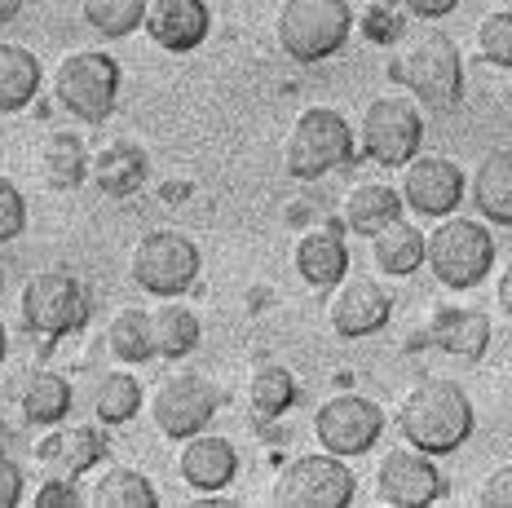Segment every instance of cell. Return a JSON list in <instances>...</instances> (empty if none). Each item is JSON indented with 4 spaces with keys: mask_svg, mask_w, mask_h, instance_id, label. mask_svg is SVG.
<instances>
[{
    "mask_svg": "<svg viewBox=\"0 0 512 508\" xmlns=\"http://www.w3.org/2000/svg\"><path fill=\"white\" fill-rule=\"evenodd\" d=\"M106 455V438L98 429L89 425H76V429H53L49 438L36 442V460L40 464H53V469H62L67 478H76L84 473L89 464H98Z\"/></svg>",
    "mask_w": 512,
    "mask_h": 508,
    "instance_id": "obj_21",
    "label": "cell"
},
{
    "mask_svg": "<svg viewBox=\"0 0 512 508\" xmlns=\"http://www.w3.org/2000/svg\"><path fill=\"white\" fill-rule=\"evenodd\" d=\"M296 270L309 288H336L349 270V248H345V226L327 221L296 239Z\"/></svg>",
    "mask_w": 512,
    "mask_h": 508,
    "instance_id": "obj_18",
    "label": "cell"
},
{
    "mask_svg": "<svg viewBox=\"0 0 512 508\" xmlns=\"http://www.w3.org/2000/svg\"><path fill=\"white\" fill-rule=\"evenodd\" d=\"M151 336H155V354L159 358H186L190 349L199 345V336H204V327H199V314L190 310V305H159L151 314Z\"/></svg>",
    "mask_w": 512,
    "mask_h": 508,
    "instance_id": "obj_27",
    "label": "cell"
},
{
    "mask_svg": "<svg viewBox=\"0 0 512 508\" xmlns=\"http://www.w3.org/2000/svg\"><path fill=\"white\" fill-rule=\"evenodd\" d=\"M402 5V0H398ZM398 5H371L367 14H362V36L367 40H376V45H393V40L402 36V14H398Z\"/></svg>",
    "mask_w": 512,
    "mask_h": 508,
    "instance_id": "obj_36",
    "label": "cell"
},
{
    "mask_svg": "<svg viewBox=\"0 0 512 508\" xmlns=\"http://www.w3.org/2000/svg\"><path fill=\"white\" fill-rule=\"evenodd\" d=\"M217 407H221L217 385H212L208 376H195V372L168 376L151 398L155 429L173 442H186V438H195V433H204V425L217 416Z\"/></svg>",
    "mask_w": 512,
    "mask_h": 508,
    "instance_id": "obj_11",
    "label": "cell"
},
{
    "mask_svg": "<svg viewBox=\"0 0 512 508\" xmlns=\"http://www.w3.org/2000/svg\"><path fill=\"white\" fill-rule=\"evenodd\" d=\"M199 266H204V257H199L195 239L181 235V230H146L128 252V274H133L137 288L151 296H168V301L199 279Z\"/></svg>",
    "mask_w": 512,
    "mask_h": 508,
    "instance_id": "obj_7",
    "label": "cell"
},
{
    "mask_svg": "<svg viewBox=\"0 0 512 508\" xmlns=\"http://www.w3.org/2000/svg\"><path fill=\"white\" fill-rule=\"evenodd\" d=\"M106 349H111L120 363H146V358H155L151 314L124 305V310L111 319V327H106Z\"/></svg>",
    "mask_w": 512,
    "mask_h": 508,
    "instance_id": "obj_30",
    "label": "cell"
},
{
    "mask_svg": "<svg viewBox=\"0 0 512 508\" xmlns=\"http://www.w3.org/2000/svg\"><path fill=\"white\" fill-rule=\"evenodd\" d=\"M389 310H393V301L376 279H367V274L340 279V292L332 301V327L345 341H358V336L380 332V327L389 323Z\"/></svg>",
    "mask_w": 512,
    "mask_h": 508,
    "instance_id": "obj_16",
    "label": "cell"
},
{
    "mask_svg": "<svg viewBox=\"0 0 512 508\" xmlns=\"http://www.w3.org/2000/svg\"><path fill=\"white\" fill-rule=\"evenodd\" d=\"M80 504H84V495L76 491L71 478H49L36 491V508H80Z\"/></svg>",
    "mask_w": 512,
    "mask_h": 508,
    "instance_id": "obj_37",
    "label": "cell"
},
{
    "mask_svg": "<svg viewBox=\"0 0 512 508\" xmlns=\"http://www.w3.org/2000/svg\"><path fill=\"white\" fill-rule=\"evenodd\" d=\"M18 407L31 425H62L71 411V385L58 372H31L18 389Z\"/></svg>",
    "mask_w": 512,
    "mask_h": 508,
    "instance_id": "obj_26",
    "label": "cell"
},
{
    "mask_svg": "<svg viewBox=\"0 0 512 508\" xmlns=\"http://www.w3.org/2000/svg\"><path fill=\"white\" fill-rule=\"evenodd\" d=\"M53 98L76 120L102 124L120 102V62L102 49H76L53 71Z\"/></svg>",
    "mask_w": 512,
    "mask_h": 508,
    "instance_id": "obj_6",
    "label": "cell"
},
{
    "mask_svg": "<svg viewBox=\"0 0 512 508\" xmlns=\"http://www.w3.org/2000/svg\"><path fill=\"white\" fill-rule=\"evenodd\" d=\"M5 354H9V332H5V323H0V363H5Z\"/></svg>",
    "mask_w": 512,
    "mask_h": 508,
    "instance_id": "obj_44",
    "label": "cell"
},
{
    "mask_svg": "<svg viewBox=\"0 0 512 508\" xmlns=\"http://www.w3.org/2000/svg\"><path fill=\"white\" fill-rule=\"evenodd\" d=\"M477 504H482V508H512V464L495 469L482 482V491H477Z\"/></svg>",
    "mask_w": 512,
    "mask_h": 508,
    "instance_id": "obj_38",
    "label": "cell"
},
{
    "mask_svg": "<svg viewBox=\"0 0 512 508\" xmlns=\"http://www.w3.org/2000/svg\"><path fill=\"white\" fill-rule=\"evenodd\" d=\"M146 0H80V18L102 40H124L137 27H146Z\"/></svg>",
    "mask_w": 512,
    "mask_h": 508,
    "instance_id": "obj_31",
    "label": "cell"
},
{
    "mask_svg": "<svg viewBox=\"0 0 512 508\" xmlns=\"http://www.w3.org/2000/svg\"><path fill=\"white\" fill-rule=\"evenodd\" d=\"M398 217H402V190H393L384 182H358L345 190V226L354 235L371 239L376 230H384Z\"/></svg>",
    "mask_w": 512,
    "mask_h": 508,
    "instance_id": "obj_22",
    "label": "cell"
},
{
    "mask_svg": "<svg viewBox=\"0 0 512 508\" xmlns=\"http://www.w3.org/2000/svg\"><path fill=\"white\" fill-rule=\"evenodd\" d=\"M89 504L98 508H155L159 504V491L151 486V478L137 469H106L89 491Z\"/></svg>",
    "mask_w": 512,
    "mask_h": 508,
    "instance_id": "obj_28",
    "label": "cell"
},
{
    "mask_svg": "<svg viewBox=\"0 0 512 508\" xmlns=\"http://www.w3.org/2000/svg\"><path fill=\"white\" fill-rule=\"evenodd\" d=\"M424 115L411 98H376L362 115V155L384 168H407L420 155Z\"/></svg>",
    "mask_w": 512,
    "mask_h": 508,
    "instance_id": "obj_10",
    "label": "cell"
},
{
    "mask_svg": "<svg viewBox=\"0 0 512 508\" xmlns=\"http://www.w3.org/2000/svg\"><path fill=\"white\" fill-rule=\"evenodd\" d=\"M376 500L393 508H429L437 500H446V478L437 473L433 455L415 447L384 451L376 469Z\"/></svg>",
    "mask_w": 512,
    "mask_h": 508,
    "instance_id": "obj_13",
    "label": "cell"
},
{
    "mask_svg": "<svg viewBox=\"0 0 512 508\" xmlns=\"http://www.w3.org/2000/svg\"><path fill=\"white\" fill-rule=\"evenodd\" d=\"M424 248H429V235H420V230L402 217L371 235V261H376V270L398 274V279H407V274L424 266Z\"/></svg>",
    "mask_w": 512,
    "mask_h": 508,
    "instance_id": "obj_23",
    "label": "cell"
},
{
    "mask_svg": "<svg viewBox=\"0 0 512 508\" xmlns=\"http://www.w3.org/2000/svg\"><path fill=\"white\" fill-rule=\"evenodd\" d=\"M27 230V199L9 177H0V243H14Z\"/></svg>",
    "mask_w": 512,
    "mask_h": 508,
    "instance_id": "obj_35",
    "label": "cell"
},
{
    "mask_svg": "<svg viewBox=\"0 0 512 508\" xmlns=\"http://www.w3.org/2000/svg\"><path fill=\"white\" fill-rule=\"evenodd\" d=\"M177 473H181V482L195 486V491H226L234 482V473H239V451H234L230 438L195 433V438L181 442Z\"/></svg>",
    "mask_w": 512,
    "mask_h": 508,
    "instance_id": "obj_17",
    "label": "cell"
},
{
    "mask_svg": "<svg viewBox=\"0 0 512 508\" xmlns=\"http://www.w3.org/2000/svg\"><path fill=\"white\" fill-rule=\"evenodd\" d=\"M18 504H23V469L0 460V508H18Z\"/></svg>",
    "mask_w": 512,
    "mask_h": 508,
    "instance_id": "obj_39",
    "label": "cell"
},
{
    "mask_svg": "<svg viewBox=\"0 0 512 508\" xmlns=\"http://www.w3.org/2000/svg\"><path fill=\"white\" fill-rule=\"evenodd\" d=\"M18 14H23V0H0V27L14 23Z\"/></svg>",
    "mask_w": 512,
    "mask_h": 508,
    "instance_id": "obj_42",
    "label": "cell"
},
{
    "mask_svg": "<svg viewBox=\"0 0 512 508\" xmlns=\"http://www.w3.org/2000/svg\"><path fill=\"white\" fill-rule=\"evenodd\" d=\"M455 5H460V0H402V9H411L415 18H429V23L433 18H446Z\"/></svg>",
    "mask_w": 512,
    "mask_h": 508,
    "instance_id": "obj_40",
    "label": "cell"
},
{
    "mask_svg": "<svg viewBox=\"0 0 512 508\" xmlns=\"http://www.w3.org/2000/svg\"><path fill=\"white\" fill-rule=\"evenodd\" d=\"M212 9L208 0H151L146 9V36L168 54H190L208 40Z\"/></svg>",
    "mask_w": 512,
    "mask_h": 508,
    "instance_id": "obj_15",
    "label": "cell"
},
{
    "mask_svg": "<svg viewBox=\"0 0 512 508\" xmlns=\"http://www.w3.org/2000/svg\"><path fill=\"white\" fill-rule=\"evenodd\" d=\"M270 500L279 508H345L354 504V473L345 455H301L279 469Z\"/></svg>",
    "mask_w": 512,
    "mask_h": 508,
    "instance_id": "obj_9",
    "label": "cell"
},
{
    "mask_svg": "<svg viewBox=\"0 0 512 508\" xmlns=\"http://www.w3.org/2000/svg\"><path fill=\"white\" fill-rule=\"evenodd\" d=\"M89 173H93V182H98V190H106V195H115V199H124V195H137V190L146 186L151 160H146L142 146H133V142H111L106 151L93 155Z\"/></svg>",
    "mask_w": 512,
    "mask_h": 508,
    "instance_id": "obj_20",
    "label": "cell"
},
{
    "mask_svg": "<svg viewBox=\"0 0 512 508\" xmlns=\"http://www.w3.org/2000/svg\"><path fill=\"white\" fill-rule=\"evenodd\" d=\"M473 204L495 226H512V151H490L473 173Z\"/></svg>",
    "mask_w": 512,
    "mask_h": 508,
    "instance_id": "obj_24",
    "label": "cell"
},
{
    "mask_svg": "<svg viewBox=\"0 0 512 508\" xmlns=\"http://www.w3.org/2000/svg\"><path fill=\"white\" fill-rule=\"evenodd\" d=\"M477 54L490 67L512 71V9H495L477 23Z\"/></svg>",
    "mask_w": 512,
    "mask_h": 508,
    "instance_id": "obj_34",
    "label": "cell"
},
{
    "mask_svg": "<svg viewBox=\"0 0 512 508\" xmlns=\"http://www.w3.org/2000/svg\"><path fill=\"white\" fill-rule=\"evenodd\" d=\"M424 261H429L433 279L442 288H455V292L477 288L490 274V266H495V239L473 217H442L429 235Z\"/></svg>",
    "mask_w": 512,
    "mask_h": 508,
    "instance_id": "obj_5",
    "label": "cell"
},
{
    "mask_svg": "<svg viewBox=\"0 0 512 508\" xmlns=\"http://www.w3.org/2000/svg\"><path fill=\"white\" fill-rule=\"evenodd\" d=\"M23 323L36 336H67L89 323V288L71 270H36L18 292Z\"/></svg>",
    "mask_w": 512,
    "mask_h": 508,
    "instance_id": "obj_8",
    "label": "cell"
},
{
    "mask_svg": "<svg viewBox=\"0 0 512 508\" xmlns=\"http://www.w3.org/2000/svg\"><path fill=\"white\" fill-rule=\"evenodd\" d=\"M0 288H5V270H0Z\"/></svg>",
    "mask_w": 512,
    "mask_h": 508,
    "instance_id": "obj_45",
    "label": "cell"
},
{
    "mask_svg": "<svg viewBox=\"0 0 512 508\" xmlns=\"http://www.w3.org/2000/svg\"><path fill=\"white\" fill-rule=\"evenodd\" d=\"M389 76L398 84H407V93L424 102L429 111H455L464 93V62L460 49L446 31L437 27H420L415 36L402 45V54L393 58Z\"/></svg>",
    "mask_w": 512,
    "mask_h": 508,
    "instance_id": "obj_2",
    "label": "cell"
},
{
    "mask_svg": "<svg viewBox=\"0 0 512 508\" xmlns=\"http://www.w3.org/2000/svg\"><path fill=\"white\" fill-rule=\"evenodd\" d=\"M296 380H292V372L287 367H279V363H261L252 372V380H248V398H252V411L256 416H283L287 407L296 402Z\"/></svg>",
    "mask_w": 512,
    "mask_h": 508,
    "instance_id": "obj_33",
    "label": "cell"
},
{
    "mask_svg": "<svg viewBox=\"0 0 512 508\" xmlns=\"http://www.w3.org/2000/svg\"><path fill=\"white\" fill-rule=\"evenodd\" d=\"M354 164V133L332 107H305L283 142V168L296 182H318L332 168Z\"/></svg>",
    "mask_w": 512,
    "mask_h": 508,
    "instance_id": "obj_4",
    "label": "cell"
},
{
    "mask_svg": "<svg viewBox=\"0 0 512 508\" xmlns=\"http://www.w3.org/2000/svg\"><path fill=\"white\" fill-rule=\"evenodd\" d=\"M384 433V411L362 394H336L314 411V438L332 455H367Z\"/></svg>",
    "mask_w": 512,
    "mask_h": 508,
    "instance_id": "obj_12",
    "label": "cell"
},
{
    "mask_svg": "<svg viewBox=\"0 0 512 508\" xmlns=\"http://www.w3.org/2000/svg\"><path fill=\"white\" fill-rule=\"evenodd\" d=\"M9 447H14V429H9L5 420H0V460L9 455Z\"/></svg>",
    "mask_w": 512,
    "mask_h": 508,
    "instance_id": "obj_43",
    "label": "cell"
},
{
    "mask_svg": "<svg viewBox=\"0 0 512 508\" xmlns=\"http://www.w3.org/2000/svg\"><path fill=\"white\" fill-rule=\"evenodd\" d=\"M464 168L446 155H415L402 168V204L415 208L420 217H451L464 199Z\"/></svg>",
    "mask_w": 512,
    "mask_h": 508,
    "instance_id": "obj_14",
    "label": "cell"
},
{
    "mask_svg": "<svg viewBox=\"0 0 512 508\" xmlns=\"http://www.w3.org/2000/svg\"><path fill=\"white\" fill-rule=\"evenodd\" d=\"M349 31H354L349 0H283L274 18L279 49L296 62H323L340 54Z\"/></svg>",
    "mask_w": 512,
    "mask_h": 508,
    "instance_id": "obj_3",
    "label": "cell"
},
{
    "mask_svg": "<svg viewBox=\"0 0 512 508\" xmlns=\"http://www.w3.org/2000/svg\"><path fill=\"white\" fill-rule=\"evenodd\" d=\"M89 151L76 133H53L45 142V182L53 190H76L89 177Z\"/></svg>",
    "mask_w": 512,
    "mask_h": 508,
    "instance_id": "obj_32",
    "label": "cell"
},
{
    "mask_svg": "<svg viewBox=\"0 0 512 508\" xmlns=\"http://www.w3.org/2000/svg\"><path fill=\"white\" fill-rule=\"evenodd\" d=\"M93 411L102 425H128L142 411V380L133 372H106L93 389Z\"/></svg>",
    "mask_w": 512,
    "mask_h": 508,
    "instance_id": "obj_29",
    "label": "cell"
},
{
    "mask_svg": "<svg viewBox=\"0 0 512 508\" xmlns=\"http://www.w3.org/2000/svg\"><path fill=\"white\" fill-rule=\"evenodd\" d=\"M473 402L455 380H424L402 398L398 429L407 438V447L424 455H451L473 438Z\"/></svg>",
    "mask_w": 512,
    "mask_h": 508,
    "instance_id": "obj_1",
    "label": "cell"
},
{
    "mask_svg": "<svg viewBox=\"0 0 512 508\" xmlns=\"http://www.w3.org/2000/svg\"><path fill=\"white\" fill-rule=\"evenodd\" d=\"M429 336L446 354L460 358H482L490 345V319L482 310H468V305H442L429 323Z\"/></svg>",
    "mask_w": 512,
    "mask_h": 508,
    "instance_id": "obj_19",
    "label": "cell"
},
{
    "mask_svg": "<svg viewBox=\"0 0 512 508\" xmlns=\"http://www.w3.org/2000/svg\"><path fill=\"white\" fill-rule=\"evenodd\" d=\"M40 93V58L27 45L0 40V115L23 111Z\"/></svg>",
    "mask_w": 512,
    "mask_h": 508,
    "instance_id": "obj_25",
    "label": "cell"
},
{
    "mask_svg": "<svg viewBox=\"0 0 512 508\" xmlns=\"http://www.w3.org/2000/svg\"><path fill=\"white\" fill-rule=\"evenodd\" d=\"M495 301H499V310L512 319V261L504 266V274H499V288H495Z\"/></svg>",
    "mask_w": 512,
    "mask_h": 508,
    "instance_id": "obj_41",
    "label": "cell"
}]
</instances>
